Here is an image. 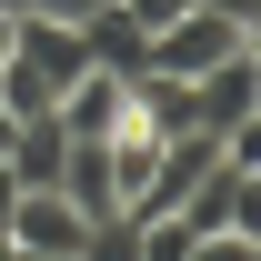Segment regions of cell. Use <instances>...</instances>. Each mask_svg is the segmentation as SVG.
I'll return each mask as SVG.
<instances>
[{"label":"cell","instance_id":"10","mask_svg":"<svg viewBox=\"0 0 261 261\" xmlns=\"http://www.w3.org/2000/svg\"><path fill=\"white\" fill-rule=\"evenodd\" d=\"M20 10H31V20H70V31H81V20H100V10H111V0H20Z\"/></svg>","mask_w":261,"mask_h":261},{"label":"cell","instance_id":"15","mask_svg":"<svg viewBox=\"0 0 261 261\" xmlns=\"http://www.w3.org/2000/svg\"><path fill=\"white\" fill-rule=\"evenodd\" d=\"M10 261H61V251H20V241H10Z\"/></svg>","mask_w":261,"mask_h":261},{"label":"cell","instance_id":"2","mask_svg":"<svg viewBox=\"0 0 261 261\" xmlns=\"http://www.w3.org/2000/svg\"><path fill=\"white\" fill-rule=\"evenodd\" d=\"M231 50H241V20L211 10V0H191L171 31H151V70H161V81H201V70H221Z\"/></svg>","mask_w":261,"mask_h":261},{"label":"cell","instance_id":"6","mask_svg":"<svg viewBox=\"0 0 261 261\" xmlns=\"http://www.w3.org/2000/svg\"><path fill=\"white\" fill-rule=\"evenodd\" d=\"M81 231H91V211H70L61 191H20L10 201V241H20V251H81Z\"/></svg>","mask_w":261,"mask_h":261},{"label":"cell","instance_id":"11","mask_svg":"<svg viewBox=\"0 0 261 261\" xmlns=\"http://www.w3.org/2000/svg\"><path fill=\"white\" fill-rule=\"evenodd\" d=\"M181 261H251V241H241V231H201Z\"/></svg>","mask_w":261,"mask_h":261},{"label":"cell","instance_id":"14","mask_svg":"<svg viewBox=\"0 0 261 261\" xmlns=\"http://www.w3.org/2000/svg\"><path fill=\"white\" fill-rule=\"evenodd\" d=\"M241 50H251V61H261V10H251V20H241Z\"/></svg>","mask_w":261,"mask_h":261},{"label":"cell","instance_id":"9","mask_svg":"<svg viewBox=\"0 0 261 261\" xmlns=\"http://www.w3.org/2000/svg\"><path fill=\"white\" fill-rule=\"evenodd\" d=\"M221 161H231V171H261V111H251V121H231V130H221Z\"/></svg>","mask_w":261,"mask_h":261},{"label":"cell","instance_id":"13","mask_svg":"<svg viewBox=\"0 0 261 261\" xmlns=\"http://www.w3.org/2000/svg\"><path fill=\"white\" fill-rule=\"evenodd\" d=\"M10 40H20V10H0V61H10Z\"/></svg>","mask_w":261,"mask_h":261},{"label":"cell","instance_id":"1","mask_svg":"<svg viewBox=\"0 0 261 261\" xmlns=\"http://www.w3.org/2000/svg\"><path fill=\"white\" fill-rule=\"evenodd\" d=\"M91 70V40L70 31V20H31L20 10V40H10V61H0V100H10V121H50L61 91Z\"/></svg>","mask_w":261,"mask_h":261},{"label":"cell","instance_id":"12","mask_svg":"<svg viewBox=\"0 0 261 261\" xmlns=\"http://www.w3.org/2000/svg\"><path fill=\"white\" fill-rule=\"evenodd\" d=\"M10 201H20V171L0 161V231H10Z\"/></svg>","mask_w":261,"mask_h":261},{"label":"cell","instance_id":"5","mask_svg":"<svg viewBox=\"0 0 261 261\" xmlns=\"http://www.w3.org/2000/svg\"><path fill=\"white\" fill-rule=\"evenodd\" d=\"M100 161H111V211H151V181H161V130H141V121H121L111 141H100Z\"/></svg>","mask_w":261,"mask_h":261},{"label":"cell","instance_id":"8","mask_svg":"<svg viewBox=\"0 0 261 261\" xmlns=\"http://www.w3.org/2000/svg\"><path fill=\"white\" fill-rule=\"evenodd\" d=\"M111 10H121L130 31L151 40V31H171V20H181V10H191V0H111Z\"/></svg>","mask_w":261,"mask_h":261},{"label":"cell","instance_id":"4","mask_svg":"<svg viewBox=\"0 0 261 261\" xmlns=\"http://www.w3.org/2000/svg\"><path fill=\"white\" fill-rule=\"evenodd\" d=\"M50 121H61L70 141H111V130L130 121V70H100V61H91V70L61 91V111H50Z\"/></svg>","mask_w":261,"mask_h":261},{"label":"cell","instance_id":"7","mask_svg":"<svg viewBox=\"0 0 261 261\" xmlns=\"http://www.w3.org/2000/svg\"><path fill=\"white\" fill-rule=\"evenodd\" d=\"M61 151H70V130H61V121H20L0 161L20 171V191H50V181H61Z\"/></svg>","mask_w":261,"mask_h":261},{"label":"cell","instance_id":"3","mask_svg":"<svg viewBox=\"0 0 261 261\" xmlns=\"http://www.w3.org/2000/svg\"><path fill=\"white\" fill-rule=\"evenodd\" d=\"M181 91H191V130L221 141L231 121H251V111H261V61H251V50H231L221 70H201V81H181Z\"/></svg>","mask_w":261,"mask_h":261}]
</instances>
